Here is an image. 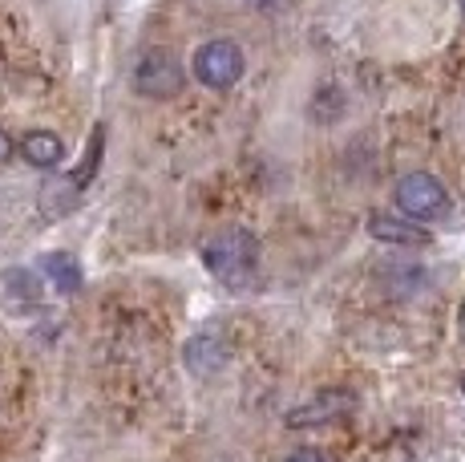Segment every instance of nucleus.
<instances>
[{"label":"nucleus","instance_id":"obj_1","mask_svg":"<svg viewBox=\"0 0 465 462\" xmlns=\"http://www.w3.org/2000/svg\"><path fill=\"white\" fill-rule=\"evenodd\" d=\"M203 264H207V272L214 280L239 288V284L252 280V272L259 264V244L247 227H223L203 244Z\"/></svg>","mask_w":465,"mask_h":462},{"label":"nucleus","instance_id":"obj_11","mask_svg":"<svg viewBox=\"0 0 465 462\" xmlns=\"http://www.w3.org/2000/svg\"><path fill=\"white\" fill-rule=\"evenodd\" d=\"M13 150H16V142L0 130V163H5V158H13Z\"/></svg>","mask_w":465,"mask_h":462},{"label":"nucleus","instance_id":"obj_6","mask_svg":"<svg viewBox=\"0 0 465 462\" xmlns=\"http://www.w3.org/2000/svg\"><path fill=\"white\" fill-rule=\"evenodd\" d=\"M352 410V394L348 389H328V394H320L316 402H308L303 410H296L288 417L292 426H320V422H332V417L348 414Z\"/></svg>","mask_w":465,"mask_h":462},{"label":"nucleus","instance_id":"obj_3","mask_svg":"<svg viewBox=\"0 0 465 462\" xmlns=\"http://www.w3.org/2000/svg\"><path fill=\"white\" fill-rule=\"evenodd\" d=\"M392 199H397L401 216L417 219V224H437V219L450 216V191L425 171L405 175L397 183V191H392Z\"/></svg>","mask_w":465,"mask_h":462},{"label":"nucleus","instance_id":"obj_5","mask_svg":"<svg viewBox=\"0 0 465 462\" xmlns=\"http://www.w3.org/2000/svg\"><path fill=\"white\" fill-rule=\"evenodd\" d=\"M369 236L377 239V244H397V247L433 244V236L425 231V224H417V219H409V216H389V211L369 216Z\"/></svg>","mask_w":465,"mask_h":462},{"label":"nucleus","instance_id":"obj_8","mask_svg":"<svg viewBox=\"0 0 465 462\" xmlns=\"http://www.w3.org/2000/svg\"><path fill=\"white\" fill-rule=\"evenodd\" d=\"M223 361H227V345H223L219 336H194V341L186 345V369L199 373V377L219 373Z\"/></svg>","mask_w":465,"mask_h":462},{"label":"nucleus","instance_id":"obj_14","mask_svg":"<svg viewBox=\"0 0 465 462\" xmlns=\"http://www.w3.org/2000/svg\"><path fill=\"white\" fill-rule=\"evenodd\" d=\"M461 394H465V377H461Z\"/></svg>","mask_w":465,"mask_h":462},{"label":"nucleus","instance_id":"obj_2","mask_svg":"<svg viewBox=\"0 0 465 462\" xmlns=\"http://www.w3.org/2000/svg\"><path fill=\"white\" fill-rule=\"evenodd\" d=\"M243 69H247V57L239 49V41H231V37H214L207 45H199L191 61L194 82H203L207 90H231L243 77Z\"/></svg>","mask_w":465,"mask_h":462},{"label":"nucleus","instance_id":"obj_4","mask_svg":"<svg viewBox=\"0 0 465 462\" xmlns=\"http://www.w3.org/2000/svg\"><path fill=\"white\" fill-rule=\"evenodd\" d=\"M186 85V69L183 61L174 57V53L166 49H150L138 57V65H134V90L142 97H154V102H170V97H178Z\"/></svg>","mask_w":465,"mask_h":462},{"label":"nucleus","instance_id":"obj_13","mask_svg":"<svg viewBox=\"0 0 465 462\" xmlns=\"http://www.w3.org/2000/svg\"><path fill=\"white\" fill-rule=\"evenodd\" d=\"M458 8H461V16H465V0H458Z\"/></svg>","mask_w":465,"mask_h":462},{"label":"nucleus","instance_id":"obj_9","mask_svg":"<svg viewBox=\"0 0 465 462\" xmlns=\"http://www.w3.org/2000/svg\"><path fill=\"white\" fill-rule=\"evenodd\" d=\"M45 272H49V280L57 284L61 292H77V288H82V264H77L69 252L45 256Z\"/></svg>","mask_w":465,"mask_h":462},{"label":"nucleus","instance_id":"obj_12","mask_svg":"<svg viewBox=\"0 0 465 462\" xmlns=\"http://www.w3.org/2000/svg\"><path fill=\"white\" fill-rule=\"evenodd\" d=\"M458 325H461V333H465V305H461V316H458Z\"/></svg>","mask_w":465,"mask_h":462},{"label":"nucleus","instance_id":"obj_10","mask_svg":"<svg viewBox=\"0 0 465 462\" xmlns=\"http://www.w3.org/2000/svg\"><path fill=\"white\" fill-rule=\"evenodd\" d=\"M283 462H324V455H320V450H312V447H300V450H292Z\"/></svg>","mask_w":465,"mask_h":462},{"label":"nucleus","instance_id":"obj_7","mask_svg":"<svg viewBox=\"0 0 465 462\" xmlns=\"http://www.w3.org/2000/svg\"><path fill=\"white\" fill-rule=\"evenodd\" d=\"M16 150L25 155V163L41 166V171H49V166H57L61 158H65V142L53 135V130H29Z\"/></svg>","mask_w":465,"mask_h":462}]
</instances>
